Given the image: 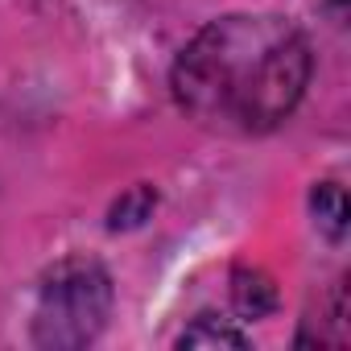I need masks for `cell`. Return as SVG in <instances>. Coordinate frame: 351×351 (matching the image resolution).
I'll use <instances>...</instances> for the list:
<instances>
[{
	"instance_id": "obj_6",
	"label": "cell",
	"mask_w": 351,
	"mask_h": 351,
	"mask_svg": "<svg viewBox=\"0 0 351 351\" xmlns=\"http://www.w3.org/2000/svg\"><path fill=\"white\" fill-rule=\"evenodd\" d=\"M153 207H157V191L141 182V186L124 191V195L112 203V211H108V228H112V232H128V228H141V223L153 215Z\"/></svg>"
},
{
	"instance_id": "obj_1",
	"label": "cell",
	"mask_w": 351,
	"mask_h": 351,
	"mask_svg": "<svg viewBox=\"0 0 351 351\" xmlns=\"http://www.w3.org/2000/svg\"><path fill=\"white\" fill-rule=\"evenodd\" d=\"M310 66L293 21L232 13L186 42L169 83L195 124L223 136H265L302 104Z\"/></svg>"
},
{
	"instance_id": "obj_2",
	"label": "cell",
	"mask_w": 351,
	"mask_h": 351,
	"mask_svg": "<svg viewBox=\"0 0 351 351\" xmlns=\"http://www.w3.org/2000/svg\"><path fill=\"white\" fill-rule=\"evenodd\" d=\"M112 314V277L87 256L58 261L38 289L34 306V347L79 351L99 339Z\"/></svg>"
},
{
	"instance_id": "obj_3",
	"label": "cell",
	"mask_w": 351,
	"mask_h": 351,
	"mask_svg": "<svg viewBox=\"0 0 351 351\" xmlns=\"http://www.w3.org/2000/svg\"><path fill=\"white\" fill-rule=\"evenodd\" d=\"M232 302H236V310L244 318H265L277 306V289H273V281L265 273L236 269V277H232Z\"/></svg>"
},
{
	"instance_id": "obj_5",
	"label": "cell",
	"mask_w": 351,
	"mask_h": 351,
	"mask_svg": "<svg viewBox=\"0 0 351 351\" xmlns=\"http://www.w3.org/2000/svg\"><path fill=\"white\" fill-rule=\"evenodd\" d=\"M178 347H182V351H186V347H199V351L236 347V351H244V347H248V339H244L232 322H223V318H215V314H203V318H195V322L178 335Z\"/></svg>"
},
{
	"instance_id": "obj_4",
	"label": "cell",
	"mask_w": 351,
	"mask_h": 351,
	"mask_svg": "<svg viewBox=\"0 0 351 351\" xmlns=\"http://www.w3.org/2000/svg\"><path fill=\"white\" fill-rule=\"evenodd\" d=\"M310 211H314V223L326 240L347 236V191L339 182H318L310 195Z\"/></svg>"
}]
</instances>
